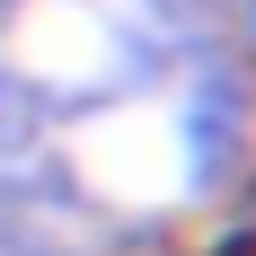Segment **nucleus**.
Listing matches in <instances>:
<instances>
[{
  "label": "nucleus",
  "mask_w": 256,
  "mask_h": 256,
  "mask_svg": "<svg viewBox=\"0 0 256 256\" xmlns=\"http://www.w3.org/2000/svg\"><path fill=\"white\" fill-rule=\"evenodd\" d=\"M26 142H36V98H26L18 80H0V159L26 150Z\"/></svg>",
  "instance_id": "f257e3e1"
}]
</instances>
